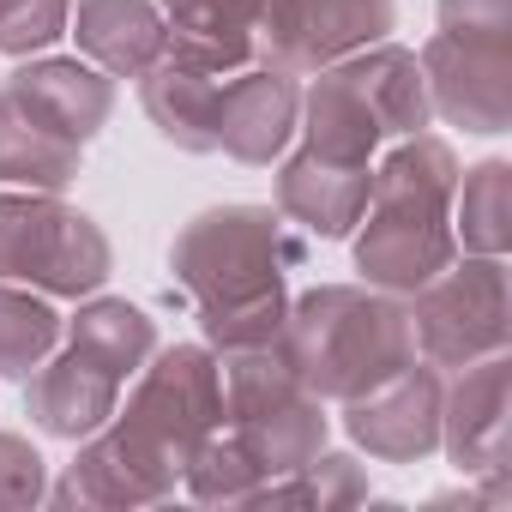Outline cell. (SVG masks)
Instances as JSON below:
<instances>
[{
  "label": "cell",
  "mask_w": 512,
  "mask_h": 512,
  "mask_svg": "<svg viewBox=\"0 0 512 512\" xmlns=\"http://www.w3.org/2000/svg\"><path fill=\"white\" fill-rule=\"evenodd\" d=\"M175 284L199 302L205 344L217 356L260 350L284 338L290 290L284 278L302 266V241L272 205H211L169 247Z\"/></svg>",
  "instance_id": "obj_1"
},
{
  "label": "cell",
  "mask_w": 512,
  "mask_h": 512,
  "mask_svg": "<svg viewBox=\"0 0 512 512\" xmlns=\"http://www.w3.org/2000/svg\"><path fill=\"white\" fill-rule=\"evenodd\" d=\"M278 344L320 404H350L416 362L410 308L374 284H320L296 296Z\"/></svg>",
  "instance_id": "obj_2"
},
{
  "label": "cell",
  "mask_w": 512,
  "mask_h": 512,
  "mask_svg": "<svg viewBox=\"0 0 512 512\" xmlns=\"http://www.w3.org/2000/svg\"><path fill=\"white\" fill-rule=\"evenodd\" d=\"M115 272L109 235L61 193H0V284L43 296H97Z\"/></svg>",
  "instance_id": "obj_3"
},
{
  "label": "cell",
  "mask_w": 512,
  "mask_h": 512,
  "mask_svg": "<svg viewBox=\"0 0 512 512\" xmlns=\"http://www.w3.org/2000/svg\"><path fill=\"white\" fill-rule=\"evenodd\" d=\"M416 356L434 368H464L482 356H500L512 344V302H506V266L488 253H464L440 278H428L410 302Z\"/></svg>",
  "instance_id": "obj_4"
},
{
  "label": "cell",
  "mask_w": 512,
  "mask_h": 512,
  "mask_svg": "<svg viewBox=\"0 0 512 512\" xmlns=\"http://www.w3.org/2000/svg\"><path fill=\"white\" fill-rule=\"evenodd\" d=\"M115 422L133 428L139 440H151L157 452H169L175 464H187V452L223 422V374H217V356L205 344L151 350V362L139 368V386H133L127 410H115Z\"/></svg>",
  "instance_id": "obj_5"
},
{
  "label": "cell",
  "mask_w": 512,
  "mask_h": 512,
  "mask_svg": "<svg viewBox=\"0 0 512 512\" xmlns=\"http://www.w3.org/2000/svg\"><path fill=\"white\" fill-rule=\"evenodd\" d=\"M452 260H458L452 211L404 205V199H368L362 235H356V272H362V284H374L386 296H416Z\"/></svg>",
  "instance_id": "obj_6"
},
{
  "label": "cell",
  "mask_w": 512,
  "mask_h": 512,
  "mask_svg": "<svg viewBox=\"0 0 512 512\" xmlns=\"http://www.w3.org/2000/svg\"><path fill=\"white\" fill-rule=\"evenodd\" d=\"M416 61H422V85H428V115L464 127V133L512 127V43L440 31Z\"/></svg>",
  "instance_id": "obj_7"
},
{
  "label": "cell",
  "mask_w": 512,
  "mask_h": 512,
  "mask_svg": "<svg viewBox=\"0 0 512 512\" xmlns=\"http://www.w3.org/2000/svg\"><path fill=\"white\" fill-rule=\"evenodd\" d=\"M175 482H181V464L109 416L97 434H85L79 458L55 482V500L61 506H151V500H169Z\"/></svg>",
  "instance_id": "obj_8"
},
{
  "label": "cell",
  "mask_w": 512,
  "mask_h": 512,
  "mask_svg": "<svg viewBox=\"0 0 512 512\" xmlns=\"http://www.w3.org/2000/svg\"><path fill=\"white\" fill-rule=\"evenodd\" d=\"M440 398H446V386H440L434 362H410L386 386L350 398L344 428L380 464H422L428 452H440Z\"/></svg>",
  "instance_id": "obj_9"
},
{
  "label": "cell",
  "mask_w": 512,
  "mask_h": 512,
  "mask_svg": "<svg viewBox=\"0 0 512 512\" xmlns=\"http://www.w3.org/2000/svg\"><path fill=\"white\" fill-rule=\"evenodd\" d=\"M398 25L392 0H278L272 19V43H266V67L284 73H320L356 49L386 43Z\"/></svg>",
  "instance_id": "obj_10"
},
{
  "label": "cell",
  "mask_w": 512,
  "mask_h": 512,
  "mask_svg": "<svg viewBox=\"0 0 512 512\" xmlns=\"http://www.w3.org/2000/svg\"><path fill=\"white\" fill-rule=\"evenodd\" d=\"M0 97L19 103L31 121L55 127L73 145H91L109 127V115H115V79L103 67L79 61V55H37V61H25L19 73L0 79Z\"/></svg>",
  "instance_id": "obj_11"
},
{
  "label": "cell",
  "mask_w": 512,
  "mask_h": 512,
  "mask_svg": "<svg viewBox=\"0 0 512 512\" xmlns=\"http://www.w3.org/2000/svg\"><path fill=\"white\" fill-rule=\"evenodd\" d=\"M512 416V362L482 356L458 368V386L440 398V446L464 476H494L506 470V422Z\"/></svg>",
  "instance_id": "obj_12"
},
{
  "label": "cell",
  "mask_w": 512,
  "mask_h": 512,
  "mask_svg": "<svg viewBox=\"0 0 512 512\" xmlns=\"http://www.w3.org/2000/svg\"><path fill=\"white\" fill-rule=\"evenodd\" d=\"M296 121H302V91H296V73L284 67H241L217 91V151L247 169L284 157V145L296 139Z\"/></svg>",
  "instance_id": "obj_13"
},
{
  "label": "cell",
  "mask_w": 512,
  "mask_h": 512,
  "mask_svg": "<svg viewBox=\"0 0 512 512\" xmlns=\"http://www.w3.org/2000/svg\"><path fill=\"white\" fill-rule=\"evenodd\" d=\"M272 19H278V0H163L169 49H181L217 73L266 67Z\"/></svg>",
  "instance_id": "obj_14"
},
{
  "label": "cell",
  "mask_w": 512,
  "mask_h": 512,
  "mask_svg": "<svg viewBox=\"0 0 512 512\" xmlns=\"http://www.w3.org/2000/svg\"><path fill=\"white\" fill-rule=\"evenodd\" d=\"M223 79L229 73H217V67H205L181 49H163V61L139 73V103L175 151L205 157V151H217V91H223Z\"/></svg>",
  "instance_id": "obj_15"
},
{
  "label": "cell",
  "mask_w": 512,
  "mask_h": 512,
  "mask_svg": "<svg viewBox=\"0 0 512 512\" xmlns=\"http://www.w3.org/2000/svg\"><path fill=\"white\" fill-rule=\"evenodd\" d=\"M368 181H374L368 163H338V157H320V151L302 145V151L284 157V169H278V211H284L290 223H302L308 235L338 241V235H350V229L362 223V211H368Z\"/></svg>",
  "instance_id": "obj_16"
},
{
  "label": "cell",
  "mask_w": 512,
  "mask_h": 512,
  "mask_svg": "<svg viewBox=\"0 0 512 512\" xmlns=\"http://www.w3.org/2000/svg\"><path fill=\"white\" fill-rule=\"evenodd\" d=\"M67 37H79L85 61L103 67L109 79H139L169 49V25L157 0H73Z\"/></svg>",
  "instance_id": "obj_17"
},
{
  "label": "cell",
  "mask_w": 512,
  "mask_h": 512,
  "mask_svg": "<svg viewBox=\"0 0 512 512\" xmlns=\"http://www.w3.org/2000/svg\"><path fill=\"white\" fill-rule=\"evenodd\" d=\"M25 410L43 434L55 440H85L97 434L115 410H121V380L103 374L97 362H85L79 350L49 356L31 380H25Z\"/></svg>",
  "instance_id": "obj_18"
},
{
  "label": "cell",
  "mask_w": 512,
  "mask_h": 512,
  "mask_svg": "<svg viewBox=\"0 0 512 512\" xmlns=\"http://www.w3.org/2000/svg\"><path fill=\"white\" fill-rule=\"evenodd\" d=\"M332 67L368 103V115L380 121L386 139H410V133L428 127V85H422V61L410 49L374 43V49H356V55L332 61Z\"/></svg>",
  "instance_id": "obj_19"
},
{
  "label": "cell",
  "mask_w": 512,
  "mask_h": 512,
  "mask_svg": "<svg viewBox=\"0 0 512 512\" xmlns=\"http://www.w3.org/2000/svg\"><path fill=\"white\" fill-rule=\"evenodd\" d=\"M223 428L235 434V446L247 452V464L260 470V482H272V476H290V470H302L308 458L326 452L332 416H326V404L314 392H302V398H290L278 410H260V416H247V422H223Z\"/></svg>",
  "instance_id": "obj_20"
},
{
  "label": "cell",
  "mask_w": 512,
  "mask_h": 512,
  "mask_svg": "<svg viewBox=\"0 0 512 512\" xmlns=\"http://www.w3.org/2000/svg\"><path fill=\"white\" fill-rule=\"evenodd\" d=\"M67 350H79L85 362H97L103 374H115L121 386L151 362V350H157V326H151V314L145 308H133V302H121V296H91L73 320H67Z\"/></svg>",
  "instance_id": "obj_21"
},
{
  "label": "cell",
  "mask_w": 512,
  "mask_h": 512,
  "mask_svg": "<svg viewBox=\"0 0 512 512\" xmlns=\"http://www.w3.org/2000/svg\"><path fill=\"white\" fill-rule=\"evenodd\" d=\"M302 139H308V151H320V157H338V163H368L374 151H380V121L368 115V103L344 85V73L338 67H320V79L302 91Z\"/></svg>",
  "instance_id": "obj_22"
},
{
  "label": "cell",
  "mask_w": 512,
  "mask_h": 512,
  "mask_svg": "<svg viewBox=\"0 0 512 512\" xmlns=\"http://www.w3.org/2000/svg\"><path fill=\"white\" fill-rule=\"evenodd\" d=\"M79 157H85V145L61 139L55 127L31 121L19 103L0 97V181L37 187V193H61L79 175Z\"/></svg>",
  "instance_id": "obj_23"
},
{
  "label": "cell",
  "mask_w": 512,
  "mask_h": 512,
  "mask_svg": "<svg viewBox=\"0 0 512 512\" xmlns=\"http://www.w3.org/2000/svg\"><path fill=\"white\" fill-rule=\"evenodd\" d=\"M452 235L464 253H488V260H506L512 247V163L488 157L470 175H458L452 193Z\"/></svg>",
  "instance_id": "obj_24"
},
{
  "label": "cell",
  "mask_w": 512,
  "mask_h": 512,
  "mask_svg": "<svg viewBox=\"0 0 512 512\" xmlns=\"http://www.w3.org/2000/svg\"><path fill=\"white\" fill-rule=\"evenodd\" d=\"M67 320L49 308L43 290L0 284V380H31L61 350Z\"/></svg>",
  "instance_id": "obj_25"
},
{
  "label": "cell",
  "mask_w": 512,
  "mask_h": 512,
  "mask_svg": "<svg viewBox=\"0 0 512 512\" xmlns=\"http://www.w3.org/2000/svg\"><path fill=\"white\" fill-rule=\"evenodd\" d=\"M181 482H187V494H193V500H205V506H247V500H253V488H260V470L247 464V452L235 446V434L217 422V428L187 452Z\"/></svg>",
  "instance_id": "obj_26"
},
{
  "label": "cell",
  "mask_w": 512,
  "mask_h": 512,
  "mask_svg": "<svg viewBox=\"0 0 512 512\" xmlns=\"http://www.w3.org/2000/svg\"><path fill=\"white\" fill-rule=\"evenodd\" d=\"M73 0H7L0 7V55H43L49 43L67 37Z\"/></svg>",
  "instance_id": "obj_27"
},
{
  "label": "cell",
  "mask_w": 512,
  "mask_h": 512,
  "mask_svg": "<svg viewBox=\"0 0 512 512\" xmlns=\"http://www.w3.org/2000/svg\"><path fill=\"white\" fill-rule=\"evenodd\" d=\"M49 494L43 452L25 434H0V506H37Z\"/></svg>",
  "instance_id": "obj_28"
},
{
  "label": "cell",
  "mask_w": 512,
  "mask_h": 512,
  "mask_svg": "<svg viewBox=\"0 0 512 512\" xmlns=\"http://www.w3.org/2000/svg\"><path fill=\"white\" fill-rule=\"evenodd\" d=\"M440 31L446 37L512 43V0H440Z\"/></svg>",
  "instance_id": "obj_29"
},
{
  "label": "cell",
  "mask_w": 512,
  "mask_h": 512,
  "mask_svg": "<svg viewBox=\"0 0 512 512\" xmlns=\"http://www.w3.org/2000/svg\"><path fill=\"white\" fill-rule=\"evenodd\" d=\"M0 7H7V0H0Z\"/></svg>",
  "instance_id": "obj_30"
}]
</instances>
